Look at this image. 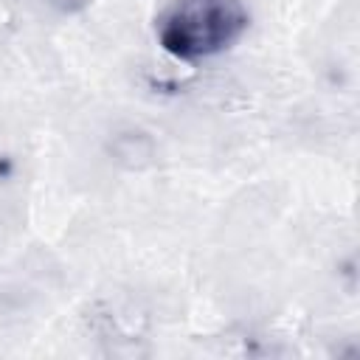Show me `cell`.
Listing matches in <instances>:
<instances>
[{
    "label": "cell",
    "mask_w": 360,
    "mask_h": 360,
    "mask_svg": "<svg viewBox=\"0 0 360 360\" xmlns=\"http://www.w3.org/2000/svg\"><path fill=\"white\" fill-rule=\"evenodd\" d=\"M248 28V11L239 0H177L160 20V45L183 59H205L231 48Z\"/></svg>",
    "instance_id": "obj_1"
},
{
    "label": "cell",
    "mask_w": 360,
    "mask_h": 360,
    "mask_svg": "<svg viewBox=\"0 0 360 360\" xmlns=\"http://www.w3.org/2000/svg\"><path fill=\"white\" fill-rule=\"evenodd\" d=\"M112 155L129 169H141L152 160V141L143 132H121L112 141Z\"/></svg>",
    "instance_id": "obj_2"
}]
</instances>
